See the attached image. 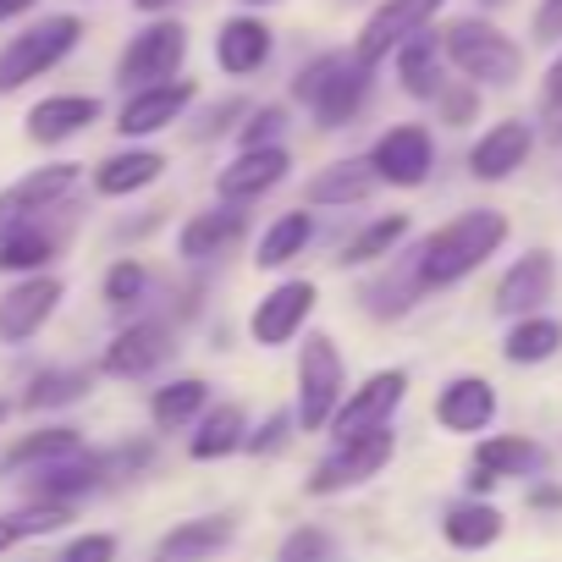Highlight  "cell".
Instances as JSON below:
<instances>
[{
  "instance_id": "6da1fadb",
  "label": "cell",
  "mask_w": 562,
  "mask_h": 562,
  "mask_svg": "<svg viewBox=\"0 0 562 562\" xmlns=\"http://www.w3.org/2000/svg\"><path fill=\"white\" fill-rule=\"evenodd\" d=\"M507 215L502 210H463L452 221H441L419 248H414V276L425 293H441V288H458L463 276H474L491 254H502L507 243Z\"/></svg>"
},
{
  "instance_id": "7a4b0ae2",
  "label": "cell",
  "mask_w": 562,
  "mask_h": 562,
  "mask_svg": "<svg viewBox=\"0 0 562 562\" xmlns=\"http://www.w3.org/2000/svg\"><path fill=\"white\" fill-rule=\"evenodd\" d=\"M370 89H375V67H364L353 50H321L293 72V100L315 116L321 133L353 127L359 111L370 105Z\"/></svg>"
},
{
  "instance_id": "3957f363",
  "label": "cell",
  "mask_w": 562,
  "mask_h": 562,
  "mask_svg": "<svg viewBox=\"0 0 562 562\" xmlns=\"http://www.w3.org/2000/svg\"><path fill=\"white\" fill-rule=\"evenodd\" d=\"M441 50H447V67L480 89H507L518 83L524 72V50L513 34H502L491 18H452L441 29Z\"/></svg>"
},
{
  "instance_id": "277c9868",
  "label": "cell",
  "mask_w": 562,
  "mask_h": 562,
  "mask_svg": "<svg viewBox=\"0 0 562 562\" xmlns=\"http://www.w3.org/2000/svg\"><path fill=\"white\" fill-rule=\"evenodd\" d=\"M348 397V364H342V348L331 331H304V348H299V430L304 436H321L331 430L337 408Z\"/></svg>"
},
{
  "instance_id": "5b68a950",
  "label": "cell",
  "mask_w": 562,
  "mask_h": 562,
  "mask_svg": "<svg viewBox=\"0 0 562 562\" xmlns=\"http://www.w3.org/2000/svg\"><path fill=\"white\" fill-rule=\"evenodd\" d=\"M78 40H83V23H78L72 12L40 18L34 29H23L7 50H0V94H18L23 83H34V78H45L50 67H61V61L78 50Z\"/></svg>"
},
{
  "instance_id": "8992f818",
  "label": "cell",
  "mask_w": 562,
  "mask_h": 562,
  "mask_svg": "<svg viewBox=\"0 0 562 562\" xmlns=\"http://www.w3.org/2000/svg\"><path fill=\"white\" fill-rule=\"evenodd\" d=\"M182 61H188V29L177 18H155L149 29H138L116 61V83L133 94V89H155V83H171L182 78Z\"/></svg>"
},
{
  "instance_id": "52a82bcc",
  "label": "cell",
  "mask_w": 562,
  "mask_h": 562,
  "mask_svg": "<svg viewBox=\"0 0 562 562\" xmlns=\"http://www.w3.org/2000/svg\"><path fill=\"white\" fill-rule=\"evenodd\" d=\"M392 452H397V430L392 425L386 430H370V436H353V441H331V452L310 469L304 491L310 496H342V491L375 480L392 463Z\"/></svg>"
},
{
  "instance_id": "ba28073f",
  "label": "cell",
  "mask_w": 562,
  "mask_h": 562,
  "mask_svg": "<svg viewBox=\"0 0 562 562\" xmlns=\"http://www.w3.org/2000/svg\"><path fill=\"white\" fill-rule=\"evenodd\" d=\"M441 12H447V0H381V7L370 12V23L359 29V40H353V56H359L364 67H381V61H392L414 34H425Z\"/></svg>"
},
{
  "instance_id": "9c48e42d",
  "label": "cell",
  "mask_w": 562,
  "mask_h": 562,
  "mask_svg": "<svg viewBox=\"0 0 562 562\" xmlns=\"http://www.w3.org/2000/svg\"><path fill=\"white\" fill-rule=\"evenodd\" d=\"M315 304H321V288H315L310 276L276 281V288L254 304V315H248V337H254L259 348H288V342H299V337H304V326H310Z\"/></svg>"
},
{
  "instance_id": "30bf717a",
  "label": "cell",
  "mask_w": 562,
  "mask_h": 562,
  "mask_svg": "<svg viewBox=\"0 0 562 562\" xmlns=\"http://www.w3.org/2000/svg\"><path fill=\"white\" fill-rule=\"evenodd\" d=\"M408 397V370H375L364 386H353L331 419V441H353V436H370V430H386L392 414L403 408Z\"/></svg>"
},
{
  "instance_id": "8fae6325",
  "label": "cell",
  "mask_w": 562,
  "mask_h": 562,
  "mask_svg": "<svg viewBox=\"0 0 562 562\" xmlns=\"http://www.w3.org/2000/svg\"><path fill=\"white\" fill-rule=\"evenodd\" d=\"M370 166H375V177L392 182V188H419V182H430V171H436V138H430V127H419V122L386 127V133L370 144Z\"/></svg>"
},
{
  "instance_id": "7c38bea8",
  "label": "cell",
  "mask_w": 562,
  "mask_h": 562,
  "mask_svg": "<svg viewBox=\"0 0 562 562\" xmlns=\"http://www.w3.org/2000/svg\"><path fill=\"white\" fill-rule=\"evenodd\" d=\"M551 293H557V254L551 248H529L496 281V315H507V321L540 315L551 304Z\"/></svg>"
},
{
  "instance_id": "4fadbf2b",
  "label": "cell",
  "mask_w": 562,
  "mask_h": 562,
  "mask_svg": "<svg viewBox=\"0 0 562 562\" xmlns=\"http://www.w3.org/2000/svg\"><path fill=\"white\" fill-rule=\"evenodd\" d=\"M199 100V83L193 78H171V83H155V89H133L116 111V133L122 138H149V133H166L171 122H182V111Z\"/></svg>"
},
{
  "instance_id": "5bb4252c",
  "label": "cell",
  "mask_w": 562,
  "mask_h": 562,
  "mask_svg": "<svg viewBox=\"0 0 562 562\" xmlns=\"http://www.w3.org/2000/svg\"><path fill=\"white\" fill-rule=\"evenodd\" d=\"M171 353H177V337H171L166 321H133L127 331L111 337V348H105L100 364H105V375H116V381H144V375H155Z\"/></svg>"
},
{
  "instance_id": "9a60e30c",
  "label": "cell",
  "mask_w": 562,
  "mask_h": 562,
  "mask_svg": "<svg viewBox=\"0 0 562 562\" xmlns=\"http://www.w3.org/2000/svg\"><path fill=\"white\" fill-rule=\"evenodd\" d=\"M535 155V127L507 116V122H491L474 144H469V177L474 182H507L513 171H524V160Z\"/></svg>"
},
{
  "instance_id": "2e32d148",
  "label": "cell",
  "mask_w": 562,
  "mask_h": 562,
  "mask_svg": "<svg viewBox=\"0 0 562 562\" xmlns=\"http://www.w3.org/2000/svg\"><path fill=\"white\" fill-rule=\"evenodd\" d=\"M288 171H293V155L281 149V144H270V149H237V160L221 166L215 193H221L226 204H254V199H265L270 188L288 182Z\"/></svg>"
},
{
  "instance_id": "e0dca14e",
  "label": "cell",
  "mask_w": 562,
  "mask_h": 562,
  "mask_svg": "<svg viewBox=\"0 0 562 562\" xmlns=\"http://www.w3.org/2000/svg\"><path fill=\"white\" fill-rule=\"evenodd\" d=\"M61 299H67V288L56 276H29V281H18V288L0 299V342H29V337H40V326L61 310Z\"/></svg>"
},
{
  "instance_id": "ac0fdd59",
  "label": "cell",
  "mask_w": 562,
  "mask_h": 562,
  "mask_svg": "<svg viewBox=\"0 0 562 562\" xmlns=\"http://www.w3.org/2000/svg\"><path fill=\"white\" fill-rule=\"evenodd\" d=\"M270 56H276V34H270L265 18L237 12V18H226L215 29V67L226 78H254V72L270 67Z\"/></svg>"
},
{
  "instance_id": "d6986e66",
  "label": "cell",
  "mask_w": 562,
  "mask_h": 562,
  "mask_svg": "<svg viewBox=\"0 0 562 562\" xmlns=\"http://www.w3.org/2000/svg\"><path fill=\"white\" fill-rule=\"evenodd\" d=\"M72 188H78V166H72V160L40 166V171H29L23 182H12L7 193H0V237H7L12 226H23V221H34L40 210H50L56 199H67Z\"/></svg>"
},
{
  "instance_id": "ffe728a7",
  "label": "cell",
  "mask_w": 562,
  "mask_h": 562,
  "mask_svg": "<svg viewBox=\"0 0 562 562\" xmlns=\"http://www.w3.org/2000/svg\"><path fill=\"white\" fill-rule=\"evenodd\" d=\"M496 408L502 403H496V386L485 375H452L436 392V425L447 436H480V430H491Z\"/></svg>"
},
{
  "instance_id": "44dd1931",
  "label": "cell",
  "mask_w": 562,
  "mask_h": 562,
  "mask_svg": "<svg viewBox=\"0 0 562 562\" xmlns=\"http://www.w3.org/2000/svg\"><path fill=\"white\" fill-rule=\"evenodd\" d=\"M243 232H248L243 210L221 199L215 210H193V215L182 221V232H177V254H182V259H193V265H204V259L232 254V248L243 243Z\"/></svg>"
},
{
  "instance_id": "7402d4cb",
  "label": "cell",
  "mask_w": 562,
  "mask_h": 562,
  "mask_svg": "<svg viewBox=\"0 0 562 562\" xmlns=\"http://www.w3.org/2000/svg\"><path fill=\"white\" fill-rule=\"evenodd\" d=\"M237 535V518L232 513H204V518H182L177 529H166L155 540V557L149 562H215V551H226Z\"/></svg>"
},
{
  "instance_id": "603a6c76",
  "label": "cell",
  "mask_w": 562,
  "mask_h": 562,
  "mask_svg": "<svg viewBox=\"0 0 562 562\" xmlns=\"http://www.w3.org/2000/svg\"><path fill=\"white\" fill-rule=\"evenodd\" d=\"M392 67H397V83H403V94L408 100H425V105H436L441 100V89L452 83L447 78V50H441V34H414L397 56H392Z\"/></svg>"
},
{
  "instance_id": "cb8c5ba5",
  "label": "cell",
  "mask_w": 562,
  "mask_h": 562,
  "mask_svg": "<svg viewBox=\"0 0 562 562\" xmlns=\"http://www.w3.org/2000/svg\"><path fill=\"white\" fill-rule=\"evenodd\" d=\"M375 188H381V177H375L370 155H364V160H331L326 171L310 177L304 204H310V210H348V204H364Z\"/></svg>"
},
{
  "instance_id": "d4e9b609",
  "label": "cell",
  "mask_w": 562,
  "mask_h": 562,
  "mask_svg": "<svg viewBox=\"0 0 562 562\" xmlns=\"http://www.w3.org/2000/svg\"><path fill=\"white\" fill-rule=\"evenodd\" d=\"M502 529H507V518L491 496H463L441 513V540L452 551H491L502 540Z\"/></svg>"
},
{
  "instance_id": "484cf974",
  "label": "cell",
  "mask_w": 562,
  "mask_h": 562,
  "mask_svg": "<svg viewBox=\"0 0 562 562\" xmlns=\"http://www.w3.org/2000/svg\"><path fill=\"white\" fill-rule=\"evenodd\" d=\"M100 122V100L94 94H50L29 111V138L34 144H67L78 138L83 127Z\"/></svg>"
},
{
  "instance_id": "4316f807",
  "label": "cell",
  "mask_w": 562,
  "mask_h": 562,
  "mask_svg": "<svg viewBox=\"0 0 562 562\" xmlns=\"http://www.w3.org/2000/svg\"><path fill=\"white\" fill-rule=\"evenodd\" d=\"M243 447H248V414L237 403H210L204 419L188 436V458L193 463H221V458H232Z\"/></svg>"
},
{
  "instance_id": "83f0119b",
  "label": "cell",
  "mask_w": 562,
  "mask_h": 562,
  "mask_svg": "<svg viewBox=\"0 0 562 562\" xmlns=\"http://www.w3.org/2000/svg\"><path fill=\"white\" fill-rule=\"evenodd\" d=\"M166 177V155L160 149H122V155H105L94 166V188L105 199H127V193H144L149 182Z\"/></svg>"
},
{
  "instance_id": "f1b7e54d",
  "label": "cell",
  "mask_w": 562,
  "mask_h": 562,
  "mask_svg": "<svg viewBox=\"0 0 562 562\" xmlns=\"http://www.w3.org/2000/svg\"><path fill=\"white\" fill-rule=\"evenodd\" d=\"M408 226H414V221H408L403 210H392V215H375L370 226H359V232L342 243L337 265H342V270H370V265H386V259L403 248Z\"/></svg>"
},
{
  "instance_id": "f546056e",
  "label": "cell",
  "mask_w": 562,
  "mask_h": 562,
  "mask_svg": "<svg viewBox=\"0 0 562 562\" xmlns=\"http://www.w3.org/2000/svg\"><path fill=\"white\" fill-rule=\"evenodd\" d=\"M310 243H315V215H310V210H281V215L259 232L254 265H259V270H281V265H293Z\"/></svg>"
},
{
  "instance_id": "4dcf8cb0",
  "label": "cell",
  "mask_w": 562,
  "mask_h": 562,
  "mask_svg": "<svg viewBox=\"0 0 562 562\" xmlns=\"http://www.w3.org/2000/svg\"><path fill=\"white\" fill-rule=\"evenodd\" d=\"M83 452V436L72 425H45V430H29L23 441H12L0 452V469H50L61 458H78Z\"/></svg>"
},
{
  "instance_id": "1f68e13d",
  "label": "cell",
  "mask_w": 562,
  "mask_h": 562,
  "mask_svg": "<svg viewBox=\"0 0 562 562\" xmlns=\"http://www.w3.org/2000/svg\"><path fill=\"white\" fill-rule=\"evenodd\" d=\"M204 408H210V386H204L199 375L166 381V386H155V397H149V419H155V430H188V425L204 419Z\"/></svg>"
},
{
  "instance_id": "d6a6232c",
  "label": "cell",
  "mask_w": 562,
  "mask_h": 562,
  "mask_svg": "<svg viewBox=\"0 0 562 562\" xmlns=\"http://www.w3.org/2000/svg\"><path fill=\"white\" fill-rule=\"evenodd\" d=\"M557 353H562V321H551V315H524V321H513V331L502 337V359L518 364V370L546 364V359H557Z\"/></svg>"
},
{
  "instance_id": "836d02e7",
  "label": "cell",
  "mask_w": 562,
  "mask_h": 562,
  "mask_svg": "<svg viewBox=\"0 0 562 562\" xmlns=\"http://www.w3.org/2000/svg\"><path fill=\"white\" fill-rule=\"evenodd\" d=\"M469 469H480V474H491V480L535 474V469H540V447H535L529 436H485V441L474 447V463H469Z\"/></svg>"
},
{
  "instance_id": "e575fe53",
  "label": "cell",
  "mask_w": 562,
  "mask_h": 562,
  "mask_svg": "<svg viewBox=\"0 0 562 562\" xmlns=\"http://www.w3.org/2000/svg\"><path fill=\"white\" fill-rule=\"evenodd\" d=\"M100 474H105V458H94V452H78V458H61V463L40 469V480H34V496H45V502H72V496L94 491V485H100Z\"/></svg>"
},
{
  "instance_id": "d590c367",
  "label": "cell",
  "mask_w": 562,
  "mask_h": 562,
  "mask_svg": "<svg viewBox=\"0 0 562 562\" xmlns=\"http://www.w3.org/2000/svg\"><path fill=\"white\" fill-rule=\"evenodd\" d=\"M56 259V232L40 226V221H23L0 237V270L7 276H23V270H45Z\"/></svg>"
},
{
  "instance_id": "8d00e7d4",
  "label": "cell",
  "mask_w": 562,
  "mask_h": 562,
  "mask_svg": "<svg viewBox=\"0 0 562 562\" xmlns=\"http://www.w3.org/2000/svg\"><path fill=\"white\" fill-rule=\"evenodd\" d=\"M78 397H89V370H45L23 392L29 408H61V403H78Z\"/></svg>"
},
{
  "instance_id": "74e56055",
  "label": "cell",
  "mask_w": 562,
  "mask_h": 562,
  "mask_svg": "<svg viewBox=\"0 0 562 562\" xmlns=\"http://www.w3.org/2000/svg\"><path fill=\"white\" fill-rule=\"evenodd\" d=\"M331 557H337V540L321 524H299V529L281 535V546H276V562H331Z\"/></svg>"
},
{
  "instance_id": "f35d334b",
  "label": "cell",
  "mask_w": 562,
  "mask_h": 562,
  "mask_svg": "<svg viewBox=\"0 0 562 562\" xmlns=\"http://www.w3.org/2000/svg\"><path fill=\"white\" fill-rule=\"evenodd\" d=\"M100 293H105L111 310H133V304L149 293V270H144L138 259H116V265L105 270V281H100Z\"/></svg>"
},
{
  "instance_id": "ab89813d",
  "label": "cell",
  "mask_w": 562,
  "mask_h": 562,
  "mask_svg": "<svg viewBox=\"0 0 562 562\" xmlns=\"http://www.w3.org/2000/svg\"><path fill=\"white\" fill-rule=\"evenodd\" d=\"M485 89L480 83H469V78H458V83H447L441 89V100H436V116L447 122V127H469V122H480V100Z\"/></svg>"
},
{
  "instance_id": "60d3db41",
  "label": "cell",
  "mask_w": 562,
  "mask_h": 562,
  "mask_svg": "<svg viewBox=\"0 0 562 562\" xmlns=\"http://www.w3.org/2000/svg\"><path fill=\"white\" fill-rule=\"evenodd\" d=\"M299 436V414L293 408H281V414H270L259 430H248V458H276V452H288V441Z\"/></svg>"
},
{
  "instance_id": "b9f144b4",
  "label": "cell",
  "mask_w": 562,
  "mask_h": 562,
  "mask_svg": "<svg viewBox=\"0 0 562 562\" xmlns=\"http://www.w3.org/2000/svg\"><path fill=\"white\" fill-rule=\"evenodd\" d=\"M281 133H288V105H259V111H248L237 144L243 149H270V144H281Z\"/></svg>"
},
{
  "instance_id": "7bdbcfd3",
  "label": "cell",
  "mask_w": 562,
  "mask_h": 562,
  "mask_svg": "<svg viewBox=\"0 0 562 562\" xmlns=\"http://www.w3.org/2000/svg\"><path fill=\"white\" fill-rule=\"evenodd\" d=\"M56 562H116V535H105V529H89V535L67 540Z\"/></svg>"
},
{
  "instance_id": "ee69618b",
  "label": "cell",
  "mask_w": 562,
  "mask_h": 562,
  "mask_svg": "<svg viewBox=\"0 0 562 562\" xmlns=\"http://www.w3.org/2000/svg\"><path fill=\"white\" fill-rule=\"evenodd\" d=\"M237 116H248V100H221L215 111H204V122L193 127V138H221Z\"/></svg>"
},
{
  "instance_id": "f6af8a7d",
  "label": "cell",
  "mask_w": 562,
  "mask_h": 562,
  "mask_svg": "<svg viewBox=\"0 0 562 562\" xmlns=\"http://www.w3.org/2000/svg\"><path fill=\"white\" fill-rule=\"evenodd\" d=\"M535 40H540V45H562V0H540V12H535Z\"/></svg>"
},
{
  "instance_id": "bcb514c9",
  "label": "cell",
  "mask_w": 562,
  "mask_h": 562,
  "mask_svg": "<svg viewBox=\"0 0 562 562\" xmlns=\"http://www.w3.org/2000/svg\"><path fill=\"white\" fill-rule=\"evenodd\" d=\"M535 513H562V485H529V496H524Z\"/></svg>"
},
{
  "instance_id": "7dc6e473",
  "label": "cell",
  "mask_w": 562,
  "mask_h": 562,
  "mask_svg": "<svg viewBox=\"0 0 562 562\" xmlns=\"http://www.w3.org/2000/svg\"><path fill=\"white\" fill-rule=\"evenodd\" d=\"M23 535H29V529H23V518H18V513H7V518H0V551H12Z\"/></svg>"
},
{
  "instance_id": "c3c4849f",
  "label": "cell",
  "mask_w": 562,
  "mask_h": 562,
  "mask_svg": "<svg viewBox=\"0 0 562 562\" xmlns=\"http://www.w3.org/2000/svg\"><path fill=\"white\" fill-rule=\"evenodd\" d=\"M540 105H546V138L562 144V94H551V100H540Z\"/></svg>"
},
{
  "instance_id": "681fc988",
  "label": "cell",
  "mask_w": 562,
  "mask_h": 562,
  "mask_svg": "<svg viewBox=\"0 0 562 562\" xmlns=\"http://www.w3.org/2000/svg\"><path fill=\"white\" fill-rule=\"evenodd\" d=\"M491 491H496V480L480 474V469H469V496H491Z\"/></svg>"
},
{
  "instance_id": "f907efd6",
  "label": "cell",
  "mask_w": 562,
  "mask_h": 562,
  "mask_svg": "<svg viewBox=\"0 0 562 562\" xmlns=\"http://www.w3.org/2000/svg\"><path fill=\"white\" fill-rule=\"evenodd\" d=\"M551 94H562V56L551 61V72H546V94H540V100H551Z\"/></svg>"
},
{
  "instance_id": "816d5d0a",
  "label": "cell",
  "mask_w": 562,
  "mask_h": 562,
  "mask_svg": "<svg viewBox=\"0 0 562 562\" xmlns=\"http://www.w3.org/2000/svg\"><path fill=\"white\" fill-rule=\"evenodd\" d=\"M29 7H34V0H0V23L18 18V12H29Z\"/></svg>"
},
{
  "instance_id": "f5cc1de1",
  "label": "cell",
  "mask_w": 562,
  "mask_h": 562,
  "mask_svg": "<svg viewBox=\"0 0 562 562\" xmlns=\"http://www.w3.org/2000/svg\"><path fill=\"white\" fill-rule=\"evenodd\" d=\"M177 0H138V12H171Z\"/></svg>"
},
{
  "instance_id": "db71d44e",
  "label": "cell",
  "mask_w": 562,
  "mask_h": 562,
  "mask_svg": "<svg viewBox=\"0 0 562 562\" xmlns=\"http://www.w3.org/2000/svg\"><path fill=\"white\" fill-rule=\"evenodd\" d=\"M474 7H480V12H502V7H507V0H474Z\"/></svg>"
},
{
  "instance_id": "11a10c76",
  "label": "cell",
  "mask_w": 562,
  "mask_h": 562,
  "mask_svg": "<svg viewBox=\"0 0 562 562\" xmlns=\"http://www.w3.org/2000/svg\"><path fill=\"white\" fill-rule=\"evenodd\" d=\"M243 7H270V0H243Z\"/></svg>"
},
{
  "instance_id": "9f6ffc18",
  "label": "cell",
  "mask_w": 562,
  "mask_h": 562,
  "mask_svg": "<svg viewBox=\"0 0 562 562\" xmlns=\"http://www.w3.org/2000/svg\"><path fill=\"white\" fill-rule=\"evenodd\" d=\"M7 414H12V408H7V403H0V419H7Z\"/></svg>"
}]
</instances>
